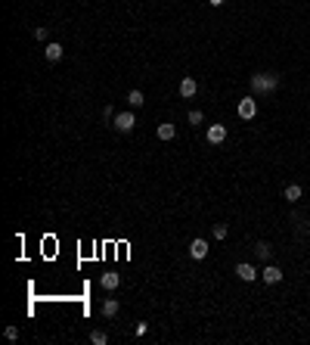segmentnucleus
Listing matches in <instances>:
<instances>
[{"instance_id":"nucleus-11","label":"nucleus","mask_w":310,"mask_h":345,"mask_svg":"<svg viewBox=\"0 0 310 345\" xmlns=\"http://www.w3.org/2000/svg\"><path fill=\"white\" fill-rule=\"evenodd\" d=\"M174 134H177V128H174L171 122L158 124V140H174Z\"/></svg>"},{"instance_id":"nucleus-9","label":"nucleus","mask_w":310,"mask_h":345,"mask_svg":"<svg viewBox=\"0 0 310 345\" xmlns=\"http://www.w3.org/2000/svg\"><path fill=\"white\" fill-rule=\"evenodd\" d=\"M62 53H65L62 44H47V47H44V56H47L50 62H59V60H62Z\"/></svg>"},{"instance_id":"nucleus-14","label":"nucleus","mask_w":310,"mask_h":345,"mask_svg":"<svg viewBox=\"0 0 310 345\" xmlns=\"http://www.w3.org/2000/svg\"><path fill=\"white\" fill-rule=\"evenodd\" d=\"M301 193H304V190H301L298 183H289V187H286V193H282V196H286L289 203H298V199H301Z\"/></svg>"},{"instance_id":"nucleus-20","label":"nucleus","mask_w":310,"mask_h":345,"mask_svg":"<svg viewBox=\"0 0 310 345\" xmlns=\"http://www.w3.org/2000/svg\"><path fill=\"white\" fill-rule=\"evenodd\" d=\"M35 38L37 41H47V28H35Z\"/></svg>"},{"instance_id":"nucleus-2","label":"nucleus","mask_w":310,"mask_h":345,"mask_svg":"<svg viewBox=\"0 0 310 345\" xmlns=\"http://www.w3.org/2000/svg\"><path fill=\"white\" fill-rule=\"evenodd\" d=\"M236 112H239V119H242V122H251V119L257 115V103H255V97H245V100H239Z\"/></svg>"},{"instance_id":"nucleus-10","label":"nucleus","mask_w":310,"mask_h":345,"mask_svg":"<svg viewBox=\"0 0 310 345\" xmlns=\"http://www.w3.org/2000/svg\"><path fill=\"white\" fill-rule=\"evenodd\" d=\"M255 255H257V258H261V262L267 264V262H270V255H273L270 243H257V246H255Z\"/></svg>"},{"instance_id":"nucleus-6","label":"nucleus","mask_w":310,"mask_h":345,"mask_svg":"<svg viewBox=\"0 0 310 345\" xmlns=\"http://www.w3.org/2000/svg\"><path fill=\"white\" fill-rule=\"evenodd\" d=\"M261 280L273 286V283H279V280H282V271H279L276 264H264V271H261Z\"/></svg>"},{"instance_id":"nucleus-4","label":"nucleus","mask_w":310,"mask_h":345,"mask_svg":"<svg viewBox=\"0 0 310 345\" xmlns=\"http://www.w3.org/2000/svg\"><path fill=\"white\" fill-rule=\"evenodd\" d=\"M208 143H214V146H220L223 140H227V128H223V124H208Z\"/></svg>"},{"instance_id":"nucleus-8","label":"nucleus","mask_w":310,"mask_h":345,"mask_svg":"<svg viewBox=\"0 0 310 345\" xmlns=\"http://www.w3.org/2000/svg\"><path fill=\"white\" fill-rule=\"evenodd\" d=\"M236 274H239V280H245V283H251V280H255V277H261V274H257V271H255V267H251L248 262L236 264Z\"/></svg>"},{"instance_id":"nucleus-18","label":"nucleus","mask_w":310,"mask_h":345,"mask_svg":"<svg viewBox=\"0 0 310 345\" xmlns=\"http://www.w3.org/2000/svg\"><path fill=\"white\" fill-rule=\"evenodd\" d=\"M202 122H205V115L199 112V109H192V112H189V124H202Z\"/></svg>"},{"instance_id":"nucleus-1","label":"nucleus","mask_w":310,"mask_h":345,"mask_svg":"<svg viewBox=\"0 0 310 345\" xmlns=\"http://www.w3.org/2000/svg\"><path fill=\"white\" fill-rule=\"evenodd\" d=\"M276 87H279V75H267V72L251 75V94H273Z\"/></svg>"},{"instance_id":"nucleus-3","label":"nucleus","mask_w":310,"mask_h":345,"mask_svg":"<svg viewBox=\"0 0 310 345\" xmlns=\"http://www.w3.org/2000/svg\"><path fill=\"white\" fill-rule=\"evenodd\" d=\"M112 124H115L118 131H124V134H128V131H133V124H137V115H133V112H118Z\"/></svg>"},{"instance_id":"nucleus-15","label":"nucleus","mask_w":310,"mask_h":345,"mask_svg":"<svg viewBox=\"0 0 310 345\" xmlns=\"http://www.w3.org/2000/svg\"><path fill=\"white\" fill-rule=\"evenodd\" d=\"M128 103H130L133 109H140V106H143V103H146V100H143V90H137V87H133V90H130V94H128Z\"/></svg>"},{"instance_id":"nucleus-7","label":"nucleus","mask_w":310,"mask_h":345,"mask_svg":"<svg viewBox=\"0 0 310 345\" xmlns=\"http://www.w3.org/2000/svg\"><path fill=\"white\" fill-rule=\"evenodd\" d=\"M196 90H199L196 78H192V75H186V78L180 81V97H183V100H189V97H196Z\"/></svg>"},{"instance_id":"nucleus-12","label":"nucleus","mask_w":310,"mask_h":345,"mask_svg":"<svg viewBox=\"0 0 310 345\" xmlns=\"http://www.w3.org/2000/svg\"><path fill=\"white\" fill-rule=\"evenodd\" d=\"M103 289H118V283H121V277L118 274H103Z\"/></svg>"},{"instance_id":"nucleus-21","label":"nucleus","mask_w":310,"mask_h":345,"mask_svg":"<svg viewBox=\"0 0 310 345\" xmlns=\"http://www.w3.org/2000/svg\"><path fill=\"white\" fill-rule=\"evenodd\" d=\"M208 3H211V6H223V3H227V0H208Z\"/></svg>"},{"instance_id":"nucleus-17","label":"nucleus","mask_w":310,"mask_h":345,"mask_svg":"<svg viewBox=\"0 0 310 345\" xmlns=\"http://www.w3.org/2000/svg\"><path fill=\"white\" fill-rule=\"evenodd\" d=\"M214 240H227V224H214Z\"/></svg>"},{"instance_id":"nucleus-5","label":"nucleus","mask_w":310,"mask_h":345,"mask_svg":"<svg viewBox=\"0 0 310 345\" xmlns=\"http://www.w3.org/2000/svg\"><path fill=\"white\" fill-rule=\"evenodd\" d=\"M205 255H208V243L205 240H192L189 243V258H192V262H202Z\"/></svg>"},{"instance_id":"nucleus-19","label":"nucleus","mask_w":310,"mask_h":345,"mask_svg":"<svg viewBox=\"0 0 310 345\" xmlns=\"http://www.w3.org/2000/svg\"><path fill=\"white\" fill-rule=\"evenodd\" d=\"M3 336H6L10 342H16V339H19V330H16V326H6V330H3Z\"/></svg>"},{"instance_id":"nucleus-13","label":"nucleus","mask_w":310,"mask_h":345,"mask_svg":"<svg viewBox=\"0 0 310 345\" xmlns=\"http://www.w3.org/2000/svg\"><path fill=\"white\" fill-rule=\"evenodd\" d=\"M118 314V299H106L103 302V317H115Z\"/></svg>"},{"instance_id":"nucleus-16","label":"nucleus","mask_w":310,"mask_h":345,"mask_svg":"<svg viewBox=\"0 0 310 345\" xmlns=\"http://www.w3.org/2000/svg\"><path fill=\"white\" fill-rule=\"evenodd\" d=\"M90 342H93V345H106V342H109V336H106L103 330H93V333H90Z\"/></svg>"}]
</instances>
